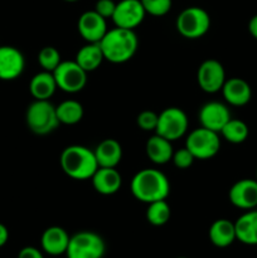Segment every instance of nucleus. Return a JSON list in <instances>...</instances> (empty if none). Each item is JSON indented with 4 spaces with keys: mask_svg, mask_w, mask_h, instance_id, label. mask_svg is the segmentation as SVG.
<instances>
[{
    "mask_svg": "<svg viewBox=\"0 0 257 258\" xmlns=\"http://www.w3.org/2000/svg\"><path fill=\"white\" fill-rule=\"evenodd\" d=\"M208 236L213 246L218 248L229 247L237 239L234 223L226 218L217 219L209 227Z\"/></svg>",
    "mask_w": 257,
    "mask_h": 258,
    "instance_id": "nucleus-21",
    "label": "nucleus"
},
{
    "mask_svg": "<svg viewBox=\"0 0 257 258\" xmlns=\"http://www.w3.org/2000/svg\"><path fill=\"white\" fill-rule=\"evenodd\" d=\"M98 168H116L122 159L121 144L115 139H105L93 150Z\"/></svg>",
    "mask_w": 257,
    "mask_h": 258,
    "instance_id": "nucleus-19",
    "label": "nucleus"
},
{
    "mask_svg": "<svg viewBox=\"0 0 257 258\" xmlns=\"http://www.w3.org/2000/svg\"><path fill=\"white\" fill-rule=\"evenodd\" d=\"M248 32L254 39L257 40V14L253 15V17L249 19L248 22Z\"/></svg>",
    "mask_w": 257,
    "mask_h": 258,
    "instance_id": "nucleus-35",
    "label": "nucleus"
},
{
    "mask_svg": "<svg viewBox=\"0 0 257 258\" xmlns=\"http://www.w3.org/2000/svg\"><path fill=\"white\" fill-rule=\"evenodd\" d=\"M55 112L59 123L63 125H76L83 117V106L76 100H66L55 106Z\"/></svg>",
    "mask_w": 257,
    "mask_h": 258,
    "instance_id": "nucleus-25",
    "label": "nucleus"
},
{
    "mask_svg": "<svg viewBox=\"0 0 257 258\" xmlns=\"http://www.w3.org/2000/svg\"><path fill=\"white\" fill-rule=\"evenodd\" d=\"M158 118L159 115L151 110L141 111L138 115L136 122L138 126L144 131H155L156 125H158Z\"/></svg>",
    "mask_w": 257,
    "mask_h": 258,
    "instance_id": "nucleus-30",
    "label": "nucleus"
},
{
    "mask_svg": "<svg viewBox=\"0 0 257 258\" xmlns=\"http://www.w3.org/2000/svg\"><path fill=\"white\" fill-rule=\"evenodd\" d=\"M256 209H257V208H256Z\"/></svg>",
    "mask_w": 257,
    "mask_h": 258,
    "instance_id": "nucleus-38",
    "label": "nucleus"
},
{
    "mask_svg": "<svg viewBox=\"0 0 257 258\" xmlns=\"http://www.w3.org/2000/svg\"><path fill=\"white\" fill-rule=\"evenodd\" d=\"M196 158L193 156V154L188 150V149L184 146L183 149H179V150L174 151L173 158L171 161L174 163V165L178 169H188L193 165Z\"/></svg>",
    "mask_w": 257,
    "mask_h": 258,
    "instance_id": "nucleus-31",
    "label": "nucleus"
},
{
    "mask_svg": "<svg viewBox=\"0 0 257 258\" xmlns=\"http://www.w3.org/2000/svg\"><path fill=\"white\" fill-rule=\"evenodd\" d=\"M222 136L231 144H242L248 138V126L238 118H231L221 130Z\"/></svg>",
    "mask_w": 257,
    "mask_h": 258,
    "instance_id": "nucleus-26",
    "label": "nucleus"
},
{
    "mask_svg": "<svg viewBox=\"0 0 257 258\" xmlns=\"http://www.w3.org/2000/svg\"><path fill=\"white\" fill-rule=\"evenodd\" d=\"M145 150L148 158L158 165H164V164L169 163L174 154L171 141L166 140L165 138L158 135V134L149 138V140L146 141Z\"/></svg>",
    "mask_w": 257,
    "mask_h": 258,
    "instance_id": "nucleus-22",
    "label": "nucleus"
},
{
    "mask_svg": "<svg viewBox=\"0 0 257 258\" xmlns=\"http://www.w3.org/2000/svg\"><path fill=\"white\" fill-rule=\"evenodd\" d=\"M65 2H68V3H75V2H78V0H65Z\"/></svg>",
    "mask_w": 257,
    "mask_h": 258,
    "instance_id": "nucleus-36",
    "label": "nucleus"
},
{
    "mask_svg": "<svg viewBox=\"0 0 257 258\" xmlns=\"http://www.w3.org/2000/svg\"><path fill=\"white\" fill-rule=\"evenodd\" d=\"M78 33L87 43H100L107 33V23L105 18L101 17L95 10L85 12L77 23Z\"/></svg>",
    "mask_w": 257,
    "mask_h": 258,
    "instance_id": "nucleus-14",
    "label": "nucleus"
},
{
    "mask_svg": "<svg viewBox=\"0 0 257 258\" xmlns=\"http://www.w3.org/2000/svg\"><path fill=\"white\" fill-rule=\"evenodd\" d=\"M189 120L186 113L179 107H166L159 113L155 134L169 141L183 138L188 131Z\"/></svg>",
    "mask_w": 257,
    "mask_h": 258,
    "instance_id": "nucleus-8",
    "label": "nucleus"
},
{
    "mask_svg": "<svg viewBox=\"0 0 257 258\" xmlns=\"http://www.w3.org/2000/svg\"><path fill=\"white\" fill-rule=\"evenodd\" d=\"M18 258H44L42 251L33 246H27L22 248L18 253Z\"/></svg>",
    "mask_w": 257,
    "mask_h": 258,
    "instance_id": "nucleus-33",
    "label": "nucleus"
},
{
    "mask_svg": "<svg viewBox=\"0 0 257 258\" xmlns=\"http://www.w3.org/2000/svg\"><path fill=\"white\" fill-rule=\"evenodd\" d=\"M54 76L52 72L42 71L32 77L29 82L30 95L35 100H49L57 90Z\"/></svg>",
    "mask_w": 257,
    "mask_h": 258,
    "instance_id": "nucleus-23",
    "label": "nucleus"
},
{
    "mask_svg": "<svg viewBox=\"0 0 257 258\" xmlns=\"http://www.w3.org/2000/svg\"><path fill=\"white\" fill-rule=\"evenodd\" d=\"M8 239H9V231L4 224L0 223V248L7 244Z\"/></svg>",
    "mask_w": 257,
    "mask_h": 258,
    "instance_id": "nucleus-34",
    "label": "nucleus"
},
{
    "mask_svg": "<svg viewBox=\"0 0 257 258\" xmlns=\"http://www.w3.org/2000/svg\"><path fill=\"white\" fill-rule=\"evenodd\" d=\"M105 59L108 62L125 63L136 54L139 48V38L133 29L112 28L108 29L100 42Z\"/></svg>",
    "mask_w": 257,
    "mask_h": 258,
    "instance_id": "nucleus-2",
    "label": "nucleus"
},
{
    "mask_svg": "<svg viewBox=\"0 0 257 258\" xmlns=\"http://www.w3.org/2000/svg\"><path fill=\"white\" fill-rule=\"evenodd\" d=\"M198 85L204 92L216 93L219 92L226 82V71L219 60L207 59L199 66L197 72Z\"/></svg>",
    "mask_w": 257,
    "mask_h": 258,
    "instance_id": "nucleus-10",
    "label": "nucleus"
},
{
    "mask_svg": "<svg viewBox=\"0 0 257 258\" xmlns=\"http://www.w3.org/2000/svg\"><path fill=\"white\" fill-rule=\"evenodd\" d=\"M170 216V206L168 204L166 199L149 203L148 209H146V219H148V222L151 226H164V224H166L169 222Z\"/></svg>",
    "mask_w": 257,
    "mask_h": 258,
    "instance_id": "nucleus-27",
    "label": "nucleus"
},
{
    "mask_svg": "<svg viewBox=\"0 0 257 258\" xmlns=\"http://www.w3.org/2000/svg\"><path fill=\"white\" fill-rule=\"evenodd\" d=\"M198 118L202 127H206L208 130L216 131L219 134L223 126L232 117L228 107L224 103L211 101V102H207L202 106L198 113Z\"/></svg>",
    "mask_w": 257,
    "mask_h": 258,
    "instance_id": "nucleus-13",
    "label": "nucleus"
},
{
    "mask_svg": "<svg viewBox=\"0 0 257 258\" xmlns=\"http://www.w3.org/2000/svg\"><path fill=\"white\" fill-rule=\"evenodd\" d=\"M60 168L75 180H87L98 169L93 150L82 145L67 146L60 154Z\"/></svg>",
    "mask_w": 257,
    "mask_h": 258,
    "instance_id": "nucleus-3",
    "label": "nucleus"
},
{
    "mask_svg": "<svg viewBox=\"0 0 257 258\" xmlns=\"http://www.w3.org/2000/svg\"><path fill=\"white\" fill-rule=\"evenodd\" d=\"M145 9L146 14L153 17H164L171 9L173 2L171 0H140Z\"/></svg>",
    "mask_w": 257,
    "mask_h": 258,
    "instance_id": "nucleus-29",
    "label": "nucleus"
},
{
    "mask_svg": "<svg viewBox=\"0 0 257 258\" xmlns=\"http://www.w3.org/2000/svg\"><path fill=\"white\" fill-rule=\"evenodd\" d=\"M25 59L23 53L13 45H0V80H17L23 73Z\"/></svg>",
    "mask_w": 257,
    "mask_h": 258,
    "instance_id": "nucleus-15",
    "label": "nucleus"
},
{
    "mask_svg": "<svg viewBox=\"0 0 257 258\" xmlns=\"http://www.w3.org/2000/svg\"><path fill=\"white\" fill-rule=\"evenodd\" d=\"M133 196L143 203H153L168 198L170 183L163 171L158 169H141L131 179Z\"/></svg>",
    "mask_w": 257,
    "mask_h": 258,
    "instance_id": "nucleus-1",
    "label": "nucleus"
},
{
    "mask_svg": "<svg viewBox=\"0 0 257 258\" xmlns=\"http://www.w3.org/2000/svg\"><path fill=\"white\" fill-rule=\"evenodd\" d=\"M25 121L35 135H48L59 126L55 106L49 100H35L30 103L25 113Z\"/></svg>",
    "mask_w": 257,
    "mask_h": 258,
    "instance_id": "nucleus-4",
    "label": "nucleus"
},
{
    "mask_svg": "<svg viewBox=\"0 0 257 258\" xmlns=\"http://www.w3.org/2000/svg\"><path fill=\"white\" fill-rule=\"evenodd\" d=\"M185 148L193 154L194 158L199 160L214 158L221 149L219 134L201 126L186 136Z\"/></svg>",
    "mask_w": 257,
    "mask_h": 258,
    "instance_id": "nucleus-7",
    "label": "nucleus"
},
{
    "mask_svg": "<svg viewBox=\"0 0 257 258\" xmlns=\"http://www.w3.org/2000/svg\"><path fill=\"white\" fill-rule=\"evenodd\" d=\"M228 199L236 208L251 211L257 208V179H241L231 186Z\"/></svg>",
    "mask_w": 257,
    "mask_h": 258,
    "instance_id": "nucleus-12",
    "label": "nucleus"
},
{
    "mask_svg": "<svg viewBox=\"0 0 257 258\" xmlns=\"http://www.w3.org/2000/svg\"><path fill=\"white\" fill-rule=\"evenodd\" d=\"M91 180L93 189L102 196H112L122 185V176L116 168H98Z\"/></svg>",
    "mask_w": 257,
    "mask_h": 258,
    "instance_id": "nucleus-17",
    "label": "nucleus"
},
{
    "mask_svg": "<svg viewBox=\"0 0 257 258\" xmlns=\"http://www.w3.org/2000/svg\"><path fill=\"white\" fill-rule=\"evenodd\" d=\"M76 62L87 73L97 70L105 60L100 43H87L78 49L76 54Z\"/></svg>",
    "mask_w": 257,
    "mask_h": 258,
    "instance_id": "nucleus-24",
    "label": "nucleus"
},
{
    "mask_svg": "<svg viewBox=\"0 0 257 258\" xmlns=\"http://www.w3.org/2000/svg\"><path fill=\"white\" fill-rule=\"evenodd\" d=\"M60 62H62L60 53L57 48L48 45V47L42 48L38 53V63L43 71L53 72L59 66Z\"/></svg>",
    "mask_w": 257,
    "mask_h": 258,
    "instance_id": "nucleus-28",
    "label": "nucleus"
},
{
    "mask_svg": "<svg viewBox=\"0 0 257 258\" xmlns=\"http://www.w3.org/2000/svg\"><path fill=\"white\" fill-rule=\"evenodd\" d=\"M116 3L113 0H97L95 4V12L98 13L102 18L107 19V18H112L113 13H115Z\"/></svg>",
    "mask_w": 257,
    "mask_h": 258,
    "instance_id": "nucleus-32",
    "label": "nucleus"
},
{
    "mask_svg": "<svg viewBox=\"0 0 257 258\" xmlns=\"http://www.w3.org/2000/svg\"><path fill=\"white\" fill-rule=\"evenodd\" d=\"M71 236L65 228L58 226L48 227L40 237V246L50 256H60L67 251Z\"/></svg>",
    "mask_w": 257,
    "mask_h": 258,
    "instance_id": "nucleus-16",
    "label": "nucleus"
},
{
    "mask_svg": "<svg viewBox=\"0 0 257 258\" xmlns=\"http://www.w3.org/2000/svg\"><path fill=\"white\" fill-rule=\"evenodd\" d=\"M59 90L67 93H77L87 85V72L76 60H65L53 71Z\"/></svg>",
    "mask_w": 257,
    "mask_h": 258,
    "instance_id": "nucleus-9",
    "label": "nucleus"
},
{
    "mask_svg": "<svg viewBox=\"0 0 257 258\" xmlns=\"http://www.w3.org/2000/svg\"><path fill=\"white\" fill-rule=\"evenodd\" d=\"M105 252L106 244L100 234L82 231L71 236L66 256L67 258H102Z\"/></svg>",
    "mask_w": 257,
    "mask_h": 258,
    "instance_id": "nucleus-6",
    "label": "nucleus"
},
{
    "mask_svg": "<svg viewBox=\"0 0 257 258\" xmlns=\"http://www.w3.org/2000/svg\"><path fill=\"white\" fill-rule=\"evenodd\" d=\"M221 91L226 102L237 107L247 105L252 97V90L248 83L238 77L226 80Z\"/></svg>",
    "mask_w": 257,
    "mask_h": 258,
    "instance_id": "nucleus-18",
    "label": "nucleus"
},
{
    "mask_svg": "<svg viewBox=\"0 0 257 258\" xmlns=\"http://www.w3.org/2000/svg\"><path fill=\"white\" fill-rule=\"evenodd\" d=\"M146 12L140 0H120L116 3L112 18L116 27L125 29H135L143 23Z\"/></svg>",
    "mask_w": 257,
    "mask_h": 258,
    "instance_id": "nucleus-11",
    "label": "nucleus"
},
{
    "mask_svg": "<svg viewBox=\"0 0 257 258\" xmlns=\"http://www.w3.org/2000/svg\"><path fill=\"white\" fill-rule=\"evenodd\" d=\"M236 238L247 246H257V209L242 214L236 222Z\"/></svg>",
    "mask_w": 257,
    "mask_h": 258,
    "instance_id": "nucleus-20",
    "label": "nucleus"
},
{
    "mask_svg": "<svg viewBox=\"0 0 257 258\" xmlns=\"http://www.w3.org/2000/svg\"><path fill=\"white\" fill-rule=\"evenodd\" d=\"M178 258H188V257H178Z\"/></svg>",
    "mask_w": 257,
    "mask_h": 258,
    "instance_id": "nucleus-37",
    "label": "nucleus"
},
{
    "mask_svg": "<svg viewBox=\"0 0 257 258\" xmlns=\"http://www.w3.org/2000/svg\"><path fill=\"white\" fill-rule=\"evenodd\" d=\"M176 30L188 39H198L206 35L211 28V17L199 7L185 8L176 18Z\"/></svg>",
    "mask_w": 257,
    "mask_h": 258,
    "instance_id": "nucleus-5",
    "label": "nucleus"
}]
</instances>
